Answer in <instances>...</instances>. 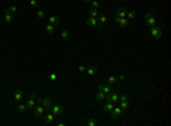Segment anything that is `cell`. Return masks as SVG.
I'll use <instances>...</instances> for the list:
<instances>
[{
	"mask_svg": "<svg viewBox=\"0 0 171 126\" xmlns=\"http://www.w3.org/2000/svg\"><path fill=\"white\" fill-rule=\"evenodd\" d=\"M36 102L40 103L46 110H50L52 106V99L50 97H47L46 99H36Z\"/></svg>",
	"mask_w": 171,
	"mask_h": 126,
	"instance_id": "6da1fadb",
	"label": "cell"
},
{
	"mask_svg": "<svg viewBox=\"0 0 171 126\" xmlns=\"http://www.w3.org/2000/svg\"><path fill=\"white\" fill-rule=\"evenodd\" d=\"M150 32V34H152V37H154L155 40H160L161 37H163V32H162L161 26H152Z\"/></svg>",
	"mask_w": 171,
	"mask_h": 126,
	"instance_id": "7a4b0ae2",
	"label": "cell"
},
{
	"mask_svg": "<svg viewBox=\"0 0 171 126\" xmlns=\"http://www.w3.org/2000/svg\"><path fill=\"white\" fill-rule=\"evenodd\" d=\"M36 95L34 93H32L30 95V98L26 100L25 102V106H26V109H33L34 108V105H36Z\"/></svg>",
	"mask_w": 171,
	"mask_h": 126,
	"instance_id": "3957f363",
	"label": "cell"
},
{
	"mask_svg": "<svg viewBox=\"0 0 171 126\" xmlns=\"http://www.w3.org/2000/svg\"><path fill=\"white\" fill-rule=\"evenodd\" d=\"M52 112L54 114L55 116H61L64 112V106L62 105H55V106H52L50 108Z\"/></svg>",
	"mask_w": 171,
	"mask_h": 126,
	"instance_id": "277c9868",
	"label": "cell"
},
{
	"mask_svg": "<svg viewBox=\"0 0 171 126\" xmlns=\"http://www.w3.org/2000/svg\"><path fill=\"white\" fill-rule=\"evenodd\" d=\"M145 23L148 26H154L155 25V16L150 13H146L145 14Z\"/></svg>",
	"mask_w": 171,
	"mask_h": 126,
	"instance_id": "5b68a950",
	"label": "cell"
},
{
	"mask_svg": "<svg viewBox=\"0 0 171 126\" xmlns=\"http://www.w3.org/2000/svg\"><path fill=\"white\" fill-rule=\"evenodd\" d=\"M43 114H45V108L39 103V106H36V108L33 109V115L36 116V118H41L43 116Z\"/></svg>",
	"mask_w": 171,
	"mask_h": 126,
	"instance_id": "8992f818",
	"label": "cell"
},
{
	"mask_svg": "<svg viewBox=\"0 0 171 126\" xmlns=\"http://www.w3.org/2000/svg\"><path fill=\"white\" fill-rule=\"evenodd\" d=\"M122 115V108L121 107H116V108H113V110L111 111V116L113 119H118L120 118Z\"/></svg>",
	"mask_w": 171,
	"mask_h": 126,
	"instance_id": "52a82bcc",
	"label": "cell"
},
{
	"mask_svg": "<svg viewBox=\"0 0 171 126\" xmlns=\"http://www.w3.org/2000/svg\"><path fill=\"white\" fill-rule=\"evenodd\" d=\"M127 13H128V10L125 9L124 7H119L115 10V16H119L121 18H125L127 17Z\"/></svg>",
	"mask_w": 171,
	"mask_h": 126,
	"instance_id": "ba28073f",
	"label": "cell"
},
{
	"mask_svg": "<svg viewBox=\"0 0 171 126\" xmlns=\"http://www.w3.org/2000/svg\"><path fill=\"white\" fill-rule=\"evenodd\" d=\"M114 22L118 23L121 27H125L128 25V19H127V18H121L119 16H115V17H114Z\"/></svg>",
	"mask_w": 171,
	"mask_h": 126,
	"instance_id": "9c48e42d",
	"label": "cell"
},
{
	"mask_svg": "<svg viewBox=\"0 0 171 126\" xmlns=\"http://www.w3.org/2000/svg\"><path fill=\"white\" fill-rule=\"evenodd\" d=\"M4 13H5V21H6V23H8V24L13 23L14 18H13V15H11V13L9 11V8H5Z\"/></svg>",
	"mask_w": 171,
	"mask_h": 126,
	"instance_id": "30bf717a",
	"label": "cell"
},
{
	"mask_svg": "<svg viewBox=\"0 0 171 126\" xmlns=\"http://www.w3.org/2000/svg\"><path fill=\"white\" fill-rule=\"evenodd\" d=\"M54 121H55V115H54L52 112H49V114H48V115H46V117L43 118V123H45V124H47V125L52 124Z\"/></svg>",
	"mask_w": 171,
	"mask_h": 126,
	"instance_id": "8fae6325",
	"label": "cell"
},
{
	"mask_svg": "<svg viewBox=\"0 0 171 126\" xmlns=\"http://www.w3.org/2000/svg\"><path fill=\"white\" fill-rule=\"evenodd\" d=\"M98 90L99 91H103L105 94H109L112 91V88H111L109 84H105V85H98Z\"/></svg>",
	"mask_w": 171,
	"mask_h": 126,
	"instance_id": "7c38bea8",
	"label": "cell"
},
{
	"mask_svg": "<svg viewBox=\"0 0 171 126\" xmlns=\"http://www.w3.org/2000/svg\"><path fill=\"white\" fill-rule=\"evenodd\" d=\"M23 97H24L23 91H22V90H16L15 93H14V99H15L16 101H18V102H21L22 100H23Z\"/></svg>",
	"mask_w": 171,
	"mask_h": 126,
	"instance_id": "4fadbf2b",
	"label": "cell"
},
{
	"mask_svg": "<svg viewBox=\"0 0 171 126\" xmlns=\"http://www.w3.org/2000/svg\"><path fill=\"white\" fill-rule=\"evenodd\" d=\"M87 25H89L90 27H97V25H98V21H97V18L89 17L88 19H87Z\"/></svg>",
	"mask_w": 171,
	"mask_h": 126,
	"instance_id": "5bb4252c",
	"label": "cell"
},
{
	"mask_svg": "<svg viewBox=\"0 0 171 126\" xmlns=\"http://www.w3.org/2000/svg\"><path fill=\"white\" fill-rule=\"evenodd\" d=\"M48 19H49V24H52V25H54V26L57 25V24L61 22V18H59L58 16H50Z\"/></svg>",
	"mask_w": 171,
	"mask_h": 126,
	"instance_id": "9a60e30c",
	"label": "cell"
},
{
	"mask_svg": "<svg viewBox=\"0 0 171 126\" xmlns=\"http://www.w3.org/2000/svg\"><path fill=\"white\" fill-rule=\"evenodd\" d=\"M86 73L88 74L89 76H93L95 74L97 73V68H96L95 66H91V67H88V68L86 69Z\"/></svg>",
	"mask_w": 171,
	"mask_h": 126,
	"instance_id": "2e32d148",
	"label": "cell"
},
{
	"mask_svg": "<svg viewBox=\"0 0 171 126\" xmlns=\"http://www.w3.org/2000/svg\"><path fill=\"white\" fill-rule=\"evenodd\" d=\"M109 97H111V102H113V103H116V102H119V95L116 94L115 92H112V91H111V93H109Z\"/></svg>",
	"mask_w": 171,
	"mask_h": 126,
	"instance_id": "e0dca14e",
	"label": "cell"
},
{
	"mask_svg": "<svg viewBox=\"0 0 171 126\" xmlns=\"http://www.w3.org/2000/svg\"><path fill=\"white\" fill-rule=\"evenodd\" d=\"M114 106H113V102H106L105 106H104V110L106 111V112H111V111L113 110Z\"/></svg>",
	"mask_w": 171,
	"mask_h": 126,
	"instance_id": "ac0fdd59",
	"label": "cell"
},
{
	"mask_svg": "<svg viewBox=\"0 0 171 126\" xmlns=\"http://www.w3.org/2000/svg\"><path fill=\"white\" fill-rule=\"evenodd\" d=\"M97 21H98L99 24H102V25H104L105 23H106V21H107V18H106V16L104 15V14H98V17H97Z\"/></svg>",
	"mask_w": 171,
	"mask_h": 126,
	"instance_id": "d6986e66",
	"label": "cell"
},
{
	"mask_svg": "<svg viewBox=\"0 0 171 126\" xmlns=\"http://www.w3.org/2000/svg\"><path fill=\"white\" fill-rule=\"evenodd\" d=\"M98 10L96 9V8H91V9H89V15L90 17H93V18H97L98 17Z\"/></svg>",
	"mask_w": 171,
	"mask_h": 126,
	"instance_id": "ffe728a7",
	"label": "cell"
},
{
	"mask_svg": "<svg viewBox=\"0 0 171 126\" xmlns=\"http://www.w3.org/2000/svg\"><path fill=\"white\" fill-rule=\"evenodd\" d=\"M105 93H104L103 91H99L98 90V92H97V94H96V99L98 100V101H104V99H105Z\"/></svg>",
	"mask_w": 171,
	"mask_h": 126,
	"instance_id": "44dd1931",
	"label": "cell"
},
{
	"mask_svg": "<svg viewBox=\"0 0 171 126\" xmlns=\"http://www.w3.org/2000/svg\"><path fill=\"white\" fill-rule=\"evenodd\" d=\"M46 31L48 32V34L52 35V34H54V32H55V26L52 25V24H49V25H47L46 26Z\"/></svg>",
	"mask_w": 171,
	"mask_h": 126,
	"instance_id": "7402d4cb",
	"label": "cell"
},
{
	"mask_svg": "<svg viewBox=\"0 0 171 126\" xmlns=\"http://www.w3.org/2000/svg\"><path fill=\"white\" fill-rule=\"evenodd\" d=\"M107 82H109V84H116L119 82V79L115 76H109V79H107Z\"/></svg>",
	"mask_w": 171,
	"mask_h": 126,
	"instance_id": "603a6c76",
	"label": "cell"
},
{
	"mask_svg": "<svg viewBox=\"0 0 171 126\" xmlns=\"http://www.w3.org/2000/svg\"><path fill=\"white\" fill-rule=\"evenodd\" d=\"M136 15H137V13H136L135 10H129L128 13H127V16H128L129 19H134V18L136 17Z\"/></svg>",
	"mask_w": 171,
	"mask_h": 126,
	"instance_id": "cb8c5ba5",
	"label": "cell"
},
{
	"mask_svg": "<svg viewBox=\"0 0 171 126\" xmlns=\"http://www.w3.org/2000/svg\"><path fill=\"white\" fill-rule=\"evenodd\" d=\"M120 107L122 108V110L123 109H128L129 108V102L128 101H120Z\"/></svg>",
	"mask_w": 171,
	"mask_h": 126,
	"instance_id": "d4e9b609",
	"label": "cell"
},
{
	"mask_svg": "<svg viewBox=\"0 0 171 126\" xmlns=\"http://www.w3.org/2000/svg\"><path fill=\"white\" fill-rule=\"evenodd\" d=\"M61 37L63 40H67L68 39V31L67 30H63L62 33H61Z\"/></svg>",
	"mask_w": 171,
	"mask_h": 126,
	"instance_id": "484cf974",
	"label": "cell"
},
{
	"mask_svg": "<svg viewBox=\"0 0 171 126\" xmlns=\"http://www.w3.org/2000/svg\"><path fill=\"white\" fill-rule=\"evenodd\" d=\"M25 110H26V106L25 105H23V103L18 105V107H17V111H18V112H24Z\"/></svg>",
	"mask_w": 171,
	"mask_h": 126,
	"instance_id": "4316f807",
	"label": "cell"
},
{
	"mask_svg": "<svg viewBox=\"0 0 171 126\" xmlns=\"http://www.w3.org/2000/svg\"><path fill=\"white\" fill-rule=\"evenodd\" d=\"M87 125L88 126H96L97 125V123L95 121V118H89V121H87Z\"/></svg>",
	"mask_w": 171,
	"mask_h": 126,
	"instance_id": "83f0119b",
	"label": "cell"
},
{
	"mask_svg": "<svg viewBox=\"0 0 171 126\" xmlns=\"http://www.w3.org/2000/svg\"><path fill=\"white\" fill-rule=\"evenodd\" d=\"M38 17L39 18H46V13L43 10H38Z\"/></svg>",
	"mask_w": 171,
	"mask_h": 126,
	"instance_id": "f1b7e54d",
	"label": "cell"
},
{
	"mask_svg": "<svg viewBox=\"0 0 171 126\" xmlns=\"http://www.w3.org/2000/svg\"><path fill=\"white\" fill-rule=\"evenodd\" d=\"M48 79H49V81H56L57 79V75L56 74H49V75H48Z\"/></svg>",
	"mask_w": 171,
	"mask_h": 126,
	"instance_id": "f546056e",
	"label": "cell"
},
{
	"mask_svg": "<svg viewBox=\"0 0 171 126\" xmlns=\"http://www.w3.org/2000/svg\"><path fill=\"white\" fill-rule=\"evenodd\" d=\"M91 4H93V8H96V9H98L99 7H100V4H99L97 0H93V1H91Z\"/></svg>",
	"mask_w": 171,
	"mask_h": 126,
	"instance_id": "4dcf8cb0",
	"label": "cell"
},
{
	"mask_svg": "<svg viewBox=\"0 0 171 126\" xmlns=\"http://www.w3.org/2000/svg\"><path fill=\"white\" fill-rule=\"evenodd\" d=\"M30 5L32 7H38L39 6V1L38 0H30Z\"/></svg>",
	"mask_w": 171,
	"mask_h": 126,
	"instance_id": "1f68e13d",
	"label": "cell"
},
{
	"mask_svg": "<svg viewBox=\"0 0 171 126\" xmlns=\"http://www.w3.org/2000/svg\"><path fill=\"white\" fill-rule=\"evenodd\" d=\"M9 11H10L11 14H16V13H17V8H16V6H10V7H9Z\"/></svg>",
	"mask_w": 171,
	"mask_h": 126,
	"instance_id": "d6a6232c",
	"label": "cell"
},
{
	"mask_svg": "<svg viewBox=\"0 0 171 126\" xmlns=\"http://www.w3.org/2000/svg\"><path fill=\"white\" fill-rule=\"evenodd\" d=\"M119 101H128V97H127L125 94H122L119 98Z\"/></svg>",
	"mask_w": 171,
	"mask_h": 126,
	"instance_id": "836d02e7",
	"label": "cell"
},
{
	"mask_svg": "<svg viewBox=\"0 0 171 126\" xmlns=\"http://www.w3.org/2000/svg\"><path fill=\"white\" fill-rule=\"evenodd\" d=\"M78 68H79V72H81V73H86V69H87L84 66H83V65H80Z\"/></svg>",
	"mask_w": 171,
	"mask_h": 126,
	"instance_id": "e575fe53",
	"label": "cell"
},
{
	"mask_svg": "<svg viewBox=\"0 0 171 126\" xmlns=\"http://www.w3.org/2000/svg\"><path fill=\"white\" fill-rule=\"evenodd\" d=\"M56 126H65V123L64 121H58V123H56Z\"/></svg>",
	"mask_w": 171,
	"mask_h": 126,
	"instance_id": "d590c367",
	"label": "cell"
},
{
	"mask_svg": "<svg viewBox=\"0 0 171 126\" xmlns=\"http://www.w3.org/2000/svg\"><path fill=\"white\" fill-rule=\"evenodd\" d=\"M120 79V81H123V79H124V76H123V75H119V79Z\"/></svg>",
	"mask_w": 171,
	"mask_h": 126,
	"instance_id": "8d00e7d4",
	"label": "cell"
},
{
	"mask_svg": "<svg viewBox=\"0 0 171 126\" xmlns=\"http://www.w3.org/2000/svg\"><path fill=\"white\" fill-rule=\"evenodd\" d=\"M82 1H84V2H88V4H89V2H91L93 0H82Z\"/></svg>",
	"mask_w": 171,
	"mask_h": 126,
	"instance_id": "74e56055",
	"label": "cell"
}]
</instances>
